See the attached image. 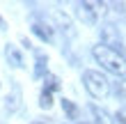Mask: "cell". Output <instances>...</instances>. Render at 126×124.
Instances as JSON below:
<instances>
[{
    "label": "cell",
    "mask_w": 126,
    "mask_h": 124,
    "mask_svg": "<svg viewBox=\"0 0 126 124\" xmlns=\"http://www.w3.org/2000/svg\"><path fill=\"white\" fill-rule=\"evenodd\" d=\"M94 57H96V62H99L103 69L112 71L117 76H126V60L117 51H112L110 46H106V44L94 46Z\"/></svg>",
    "instance_id": "cell-1"
},
{
    "label": "cell",
    "mask_w": 126,
    "mask_h": 124,
    "mask_svg": "<svg viewBox=\"0 0 126 124\" xmlns=\"http://www.w3.org/2000/svg\"><path fill=\"white\" fill-rule=\"evenodd\" d=\"M83 83L87 87V92L92 94L94 99H103V97H108V92H110V83H108V78L101 74V71H85L83 74Z\"/></svg>",
    "instance_id": "cell-2"
},
{
    "label": "cell",
    "mask_w": 126,
    "mask_h": 124,
    "mask_svg": "<svg viewBox=\"0 0 126 124\" xmlns=\"http://www.w3.org/2000/svg\"><path fill=\"white\" fill-rule=\"evenodd\" d=\"M76 16L83 21L85 25H94L96 23V12L92 9L90 2H78L76 5Z\"/></svg>",
    "instance_id": "cell-3"
},
{
    "label": "cell",
    "mask_w": 126,
    "mask_h": 124,
    "mask_svg": "<svg viewBox=\"0 0 126 124\" xmlns=\"http://www.w3.org/2000/svg\"><path fill=\"white\" fill-rule=\"evenodd\" d=\"M5 53H7V60H9V64H14V67H23V55L18 53V48L16 46H7L5 48Z\"/></svg>",
    "instance_id": "cell-4"
},
{
    "label": "cell",
    "mask_w": 126,
    "mask_h": 124,
    "mask_svg": "<svg viewBox=\"0 0 126 124\" xmlns=\"http://www.w3.org/2000/svg\"><path fill=\"white\" fill-rule=\"evenodd\" d=\"M32 32L39 39H44V41H53V30H50L48 25H44V23H34L32 25Z\"/></svg>",
    "instance_id": "cell-5"
},
{
    "label": "cell",
    "mask_w": 126,
    "mask_h": 124,
    "mask_svg": "<svg viewBox=\"0 0 126 124\" xmlns=\"http://www.w3.org/2000/svg\"><path fill=\"white\" fill-rule=\"evenodd\" d=\"M55 90H60V78L53 76V74H46L44 76V92H55Z\"/></svg>",
    "instance_id": "cell-6"
},
{
    "label": "cell",
    "mask_w": 126,
    "mask_h": 124,
    "mask_svg": "<svg viewBox=\"0 0 126 124\" xmlns=\"http://www.w3.org/2000/svg\"><path fill=\"white\" fill-rule=\"evenodd\" d=\"M62 108H64V113H66V117H69V120H78V108L73 106V101L62 99Z\"/></svg>",
    "instance_id": "cell-7"
},
{
    "label": "cell",
    "mask_w": 126,
    "mask_h": 124,
    "mask_svg": "<svg viewBox=\"0 0 126 124\" xmlns=\"http://www.w3.org/2000/svg\"><path fill=\"white\" fill-rule=\"evenodd\" d=\"M90 110H92V113L96 115V120H99V124H110V122H108V115L103 113L101 108H96V106H90Z\"/></svg>",
    "instance_id": "cell-8"
},
{
    "label": "cell",
    "mask_w": 126,
    "mask_h": 124,
    "mask_svg": "<svg viewBox=\"0 0 126 124\" xmlns=\"http://www.w3.org/2000/svg\"><path fill=\"white\" fill-rule=\"evenodd\" d=\"M39 106L44 108V110H48V108L53 106V97H50L48 92H41V99H39Z\"/></svg>",
    "instance_id": "cell-9"
},
{
    "label": "cell",
    "mask_w": 126,
    "mask_h": 124,
    "mask_svg": "<svg viewBox=\"0 0 126 124\" xmlns=\"http://www.w3.org/2000/svg\"><path fill=\"white\" fill-rule=\"evenodd\" d=\"M44 69H46V57H44V55H37V69H34V74L41 76Z\"/></svg>",
    "instance_id": "cell-10"
},
{
    "label": "cell",
    "mask_w": 126,
    "mask_h": 124,
    "mask_svg": "<svg viewBox=\"0 0 126 124\" xmlns=\"http://www.w3.org/2000/svg\"><path fill=\"white\" fill-rule=\"evenodd\" d=\"M16 97H18V90L14 92V97H7V108H9V110H16Z\"/></svg>",
    "instance_id": "cell-11"
},
{
    "label": "cell",
    "mask_w": 126,
    "mask_h": 124,
    "mask_svg": "<svg viewBox=\"0 0 126 124\" xmlns=\"http://www.w3.org/2000/svg\"><path fill=\"white\" fill-rule=\"evenodd\" d=\"M117 120H119L122 124H126V110H124V108H122L119 113H117Z\"/></svg>",
    "instance_id": "cell-12"
},
{
    "label": "cell",
    "mask_w": 126,
    "mask_h": 124,
    "mask_svg": "<svg viewBox=\"0 0 126 124\" xmlns=\"http://www.w3.org/2000/svg\"><path fill=\"white\" fill-rule=\"evenodd\" d=\"M0 25H2V18H0Z\"/></svg>",
    "instance_id": "cell-13"
},
{
    "label": "cell",
    "mask_w": 126,
    "mask_h": 124,
    "mask_svg": "<svg viewBox=\"0 0 126 124\" xmlns=\"http://www.w3.org/2000/svg\"><path fill=\"white\" fill-rule=\"evenodd\" d=\"M78 124H85V122H78Z\"/></svg>",
    "instance_id": "cell-14"
},
{
    "label": "cell",
    "mask_w": 126,
    "mask_h": 124,
    "mask_svg": "<svg viewBox=\"0 0 126 124\" xmlns=\"http://www.w3.org/2000/svg\"><path fill=\"white\" fill-rule=\"evenodd\" d=\"M34 124H39V122H34Z\"/></svg>",
    "instance_id": "cell-15"
}]
</instances>
